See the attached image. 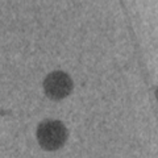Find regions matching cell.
<instances>
[{"label": "cell", "mask_w": 158, "mask_h": 158, "mask_svg": "<svg viewBox=\"0 0 158 158\" xmlns=\"http://www.w3.org/2000/svg\"><path fill=\"white\" fill-rule=\"evenodd\" d=\"M44 92L52 100H62L71 94L74 88L73 79L65 71H53L48 74L42 83Z\"/></svg>", "instance_id": "obj_2"}, {"label": "cell", "mask_w": 158, "mask_h": 158, "mask_svg": "<svg viewBox=\"0 0 158 158\" xmlns=\"http://www.w3.org/2000/svg\"><path fill=\"white\" fill-rule=\"evenodd\" d=\"M69 138L66 125L59 120H44L37 127V141L46 152H56L63 148Z\"/></svg>", "instance_id": "obj_1"}]
</instances>
